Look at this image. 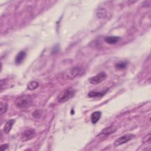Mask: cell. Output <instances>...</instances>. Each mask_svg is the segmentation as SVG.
Instances as JSON below:
<instances>
[{"label": "cell", "instance_id": "1", "mask_svg": "<svg viewBox=\"0 0 151 151\" xmlns=\"http://www.w3.org/2000/svg\"><path fill=\"white\" fill-rule=\"evenodd\" d=\"M33 99L31 96L25 94L17 98L15 102V106L20 109H25L29 108L32 104Z\"/></svg>", "mask_w": 151, "mask_h": 151}, {"label": "cell", "instance_id": "2", "mask_svg": "<svg viewBox=\"0 0 151 151\" xmlns=\"http://www.w3.org/2000/svg\"><path fill=\"white\" fill-rule=\"evenodd\" d=\"M76 94V90L71 88L63 90L57 97V100L59 103H63L67 102L70 99H72Z\"/></svg>", "mask_w": 151, "mask_h": 151}, {"label": "cell", "instance_id": "3", "mask_svg": "<svg viewBox=\"0 0 151 151\" xmlns=\"http://www.w3.org/2000/svg\"><path fill=\"white\" fill-rule=\"evenodd\" d=\"M84 73V70L82 67H74L65 73V76L67 79H73L79 75H82Z\"/></svg>", "mask_w": 151, "mask_h": 151}, {"label": "cell", "instance_id": "4", "mask_svg": "<svg viewBox=\"0 0 151 151\" xmlns=\"http://www.w3.org/2000/svg\"><path fill=\"white\" fill-rule=\"evenodd\" d=\"M135 137V135L134 134H128L126 135H125L124 136H122L120 138H118L114 143L115 146L117 147L121 145H123L124 144H126L129 141L132 140V139H134Z\"/></svg>", "mask_w": 151, "mask_h": 151}, {"label": "cell", "instance_id": "5", "mask_svg": "<svg viewBox=\"0 0 151 151\" xmlns=\"http://www.w3.org/2000/svg\"><path fill=\"white\" fill-rule=\"evenodd\" d=\"M106 78L107 75L105 72H100L94 76L90 78L89 79V82L93 84H97L103 82Z\"/></svg>", "mask_w": 151, "mask_h": 151}, {"label": "cell", "instance_id": "6", "mask_svg": "<svg viewBox=\"0 0 151 151\" xmlns=\"http://www.w3.org/2000/svg\"><path fill=\"white\" fill-rule=\"evenodd\" d=\"M35 136V131L33 129H28L24 130L21 136V139L23 142L32 139Z\"/></svg>", "mask_w": 151, "mask_h": 151}, {"label": "cell", "instance_id": "7", "mask_svg": "<svg viewBox=\"0 0 151 151\" xmlns=\"http://www.w3.org/2000/svg\"><path fill=\"white\" fill-rule=\"evenodd\" d=\"M116 130V128L113 126H110L109 127H107L106 128L104 129L103 130L101 131L100 133L99 134V136L100 137H107L108 136L115 133V132Z\"/></svg>", "mask_w": 151, "mask_h": 151}, {"label": "cell", "instance_id": "8", "mask_svg": "<svg viewBox=\"0 0 151 151\" xmlns=\"http://www.w3.org/2000/svg\"><path fill=\"white\" fill-rule=\"evenodd\" d=\"M26 57V52L24 51H21L19 52L15 57V63L17 65H19L21 64L25 59Z\"/></svg>", "mask_w": 151, "mask_h": 151}, {"label": "cell", "instance_id": "9", "mask_svg": "<svg viewBox=\"0 0 151 151\" xmlns=\"http://www.w3.org/2000/svg\"><path fill=\"white\" fill-rule=\"evenodd\" d=\"M14 123L15 120L14 119L9 120L6 123V124L4 127V132L5 134H8L9 132H10Z\"/></svg>", "mask_w": 151, "mask_h": 151}, {"label": "cell", "instance_id": "10", "mask_svg": "<svg viewBox=\"0 0 151 151\" xmlns=\"http://www.w3.org/2000/svg\"><path fill=\"white\" fill-rule=\"evenodd\" d=\"M102 116V113L100 111H96L93 112L91 115V121L93 124H96Z\"/></svg>", "mask_w": 151, "mask_h": 151}, {"label": "cell", "instance_id": "11", "mask_svg": "<svg viewBox=\"0 0 151 151\" xmlns=\"http://www.w3.org/2000/svg\"><path fill=\"white\" fill-rule=\"evenodd\" d=\"M120 37L116 36H109L106 37L105 41L106 43L109 44H115L120 40Z\"/></svg>", "mask_w": 151, "mask_h": 151}, {"label": "cell", "instance_id": "12", "mask_svg": "<svg viewBox=\"0 0 151 151\" xmlns=\"http://www.w3.org/2000/svg\"><path fill=\"white\" fill-rule=\"evenodd\" d=\"M108 91V89L106 90H103L102 92H90L88 94V97L89 98H96V97H102L105 95V94L107 93Z\"/></svg>", "mask_w": 151, "mask_h": 151}, {"label": "cell", "instance_id": "13", "mask_svg": "<svg viewBox=\"0 0 151 151\" xmlns=\"http://www.w3.org/2000/svg\"><path fill=\"white\" fill-rule=\"evenodd\" d=\"M128 66V63L126 61H120L117 63L115 67L117 70H124Z\"/></svg>", "mask_w": 151, "mask_h": 151}, {"label": "cell", "instance_id": "14", "mask_svg": "<svg viewBox=\"0 0 151 151\" xmlns=\"http://www.w3.org/2000/svg\"><path fill=\"white\" fill-rule=\"evenodd\" d=\"M39 86V82L36 81H31L27 85V88L28 90H34L36 89Z\"/></svg>", "mask_w": 151, "mask_h": 151}, {"label": "cell", "instance_id": "15", "mask_svg": "<svg viewBox=\"0 0 151 151\" xmlns=\"http://www.w3.org/2000/svg\"><path fill=\"white\" fill-rule=\"evenodd\" d=\"M8 105L6 103L4 102H1V105H0V110H1V115H3V114L7 111L8 110Z\"/></svg>", "mask_w": 151, "mask_h": 151}, {"label": "cell", "instance_id": "16", "mask_svg": "<svg viewBox=\"0 0 151 151\" xmlns=\"http://www.w3.org/2000/svg\"><path fill=\"white\" fill-rule=\"evenodd\" d=\"M43 112L40 110H36L33 113V116L35 119H39L42 115Z\"/></svg>", "mask_w": 151, "mask_h": 151}, {"label": "cell", "instance_id": "17", "mask_svg": "<svg viewBox=\"0 0 151 151\" xmlns=\"http://www.w3.org/2000/svg\"><path fill=\"white\" fill-rule=\"evenodd\" d=\"M103 15L102 16V18H104L105 17V16L106 15V10H105V9H104V8H100L98 13H97V15L98 17L99 18H101V15Z\"/></svg>", "mask_w": 151, "mask_h": 151}, {"label": "cell", "instance_id": "18", "mask_svg": "<svg viewBox=\"0 0 151 151\" xmlns=\"http://www.w3.org/2000/svg\"><path fill=\"white\" fill-rule=\"evenodd\" d=\"M8 149V145L7 144H4V145H2L1 146V147H0V150H1V151H4V150H6Z\"/></svg>", "mask_w": 151, "mask_h": 151}]
</instances>
